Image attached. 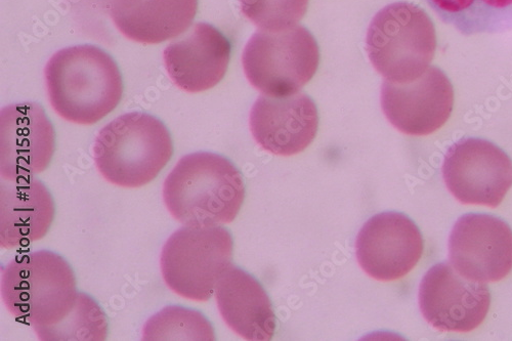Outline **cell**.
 <instances>
[{"label":"cell","instance_id":"6da1fadb","mask_svg":"<svg viewBox=\"0 0 512 341\" xmlns=\"http://www.w3.org/2000/svg\"><path fill=\"white\" fill-rule=\"evenodd\" d=\"M82 295L71 266L49 250L17 255L3 271L5 306L18 321L31 325L40 340L72 315Z\"/></svg>","mask_w":512,"mask_h":341},{"label":"cell","instance_id":"7a4b0ae2","mask_svg":"<svg viewBox=\"0 0 512 341\" xmlns=\"http://www.w3.org/2000/svg\"><path fill=\"white\" fill-rule=\"evenodd\" d=\"M245 182L225 156L197 152L183 157L163 185L164 203L184 226L232 223L244 203Z\"/></svg>","mask_w":512,"mask_h":341},{"label":"cell","instance_id":"3957f363","mask_svg":"<svg viewBox=\"0 0 512 341\" xmlns=\"http://www.w3.org/2000/svg\"><path fill=\"white\" fill-rule=\"evenodd\" d=\"M50 102L65 120L93 125L116 109L123 80L115 60L93 45L57 52L46 66Z\"/></svg>","mask_w":512,"mask_h":341},{"label":"cell","instance_id":"277c9868","mask_svg":"<svg viewBox=\"0 0 512 341\" xmlns=\"http://www.w3.org/2000/svg\"><path fill=\"white\" fill-rule=\"evenodd\" d=\"M173 155L174 143L166 125L143 112L111 121L94 146L100 174L113 185L131 189L154 181Z\"/></svg>","mask_w":512,"mask_h":341},{"label":"cell","instance_id":"5b68a950","mask_svg":"<svg viewBox=\"0 0 512 341\" xmlns=\"http://www.w3.org/2000/svg\"><path fill=\"white\" fill-rule=\"evenodd\" d=\"M438 47L435 24L419 6L401 2L379 11L368 28L366 50L387 80L409 82L430 68Z\"/></svg>","mask_w":512,"mask_h":341},{"label":"cell","instance_id":"8992f818","mask_svg":"<svg viewBox=\"0 0 512 341\" xmlns=\"http://www.w3.org/2000/svg\"><path fill=\"white\" fill-rule=\"evenodd\" d=\"M242 63L255 89L273 97L296 94L314 77L320 50L302 25L256 32L245 47Z\"/></svg>","mask_w":512,"mask_h":341},{"label":"cell","instance_id":"52a82bcc","mask_svg":"<svg viewBox=\"0 0 512 341\" xmlns=\"http://www.w3.org/2000/svg\"><path fill=\"white\" fill-rule=\"evenodd\" d=\"M234 240L222 226L188 227L168 238L160 266L166 285L190 301L207 302L233 266Z\"/></svg>","mask_w":512,"mask_h":341},{"label":"cell","instance_id":"ba28073f","mask_svg":"<svg viewBox=\"0 0 512 341\" xmlns=\"http://www.w3.org/2000/svg\"><path fill=\"white\" fill-rule=\"evenodd\" d=\"M443 177L461 203L497 207L512 187V160L492 142L466 138L446 154Z\"/></svg>","mask_w":512,"mask_h":341},{"label":"cell","instance_id":"9c48e42d","mask_svg":"<svg viewBox=\"0 0 512 341\" xmlns=\"http://www.w3.org/2000/svg\"><path fill=\"white\" fill-rule=\"evenodd\" d=\"M384 115L397 130L409 136H428L449 120L454 88L447 74L431 66L409 82L386 80L381 89Z\"/></svg>","mask_w":512,"mask_h":341},{"label":"cell","instance_id":"30bf717a","mask_svg":"<svg viewBox=\"0 0 512 341\" xmlns=\"http://www.w3.org/2000/svg\"><path fill=\"white\" fill-rule=\"evenodd\" d=\"M419 306L426 321L442 331L469 332L488 315L491 292L482 282L469 280L449 263L434 266L419 288Z\"/></svg>","mask_w":512,"mask_h":341},{"label":"cell","instance_id":"8fae6325","mask_svg":"<svg viewBox=\"0 0 512 341\" xmlns=\"http://www.w3.org/2000/svg\"><path fill=\"white\" fill-rule=\"evenodd\" d=\"M56 150L54 125L33 102L5 107L0 113V176L4 180L44 173Z\"/></svg>","mask_w":512,"mask_h":341},{"label":"cell","instance_id":"7c38bea8","mask_svg":"<svg viewBox=\"0 0 512 341\" xmlns=\"http://www.w3.org/2000/svg\"><path fill=\"white\" fill-rule=\"evenodd\" d=\"M449 257L456 271L469 280L500 281L512 271V230L497 217L469 213L452 230Z\"/></svg>","mask_w":512,"mask_h":341},{"label":"cell","instance_id":"4fadbf2b","mask_svg":"<svg viewBox=\"0 0 512 341\" xmlns=\"http://www.w3.org/2000/svg\"><path fill=\"white\" fill-rule=\"evenodd\" d=\"M419 228L400 212H383L371 218L356 242L359 265L373 279L390 282L408 275L423 253Z\"/></svg>","mask_w":512,"mask_h":341},{"label":"cell","instance_id":"5bb4252c","mask_svg":"<svg viewBox=\"0 0 512 341\" xmlns=\"http://www.w3.org/2000/svg\"><path fill=\"white\" fill-rule=\"evenodd\" d=\"M232 55L231 40L218 28L197 23L163 53L166 71L188 93L215 88L225 77Z\"/></svg>","mask_w":512,"mask_h":341},{"label":"cell","instance_id":"9a60e30c","mask_svg":"<svg viewBox=\"0 0 512 341\" xmlns=\"http://www.w3.org/2000/svg\"><path fill=\"white\" fill-rule=\"evenodd\" d=\"M318 129L317 105L304 93L262 96L250 113V130L256 143L279 156L305 151L316 139Z\"/></svg>","mask_w":512,"mask_h":341},{"label":"cell","instance_id":"2e32d148","mask_svg":"<svg viewBox=\"0 0 512 341\" xmlns=\"http://www.w3.org/2000/svg\"><path fill=\"white\" fill-rule=\"evenodd\" d=\"M55 201L35 177L0 183V245L26 247L45 238L55 220Z\"/></svg>","mask_w":512,"mask_h":341},{"label":"cell","instance_id":"e0dca14e","mask_svg":"<svg viewBox=\"0 0 512 341\" xmlns=\"http://www.w3.org/2000/svg\"><path fill=\"white\" fill-rule=\"evenodd\" d=\"M220 313L238 335L246 340H271L277 318L271 298L261 282L241 268L232 266L216 288Z\"/></svg>","mask_w":512,"mask_h":341},{"label":"cell","instance_id":"ac0fdd59","mask_svg":"<svg viewBox=\"0 0 512 341\" xmlns=\"http://www.w3.org/2000/svg\"><path fill=\"white\" fill-rule=\"evenodd\" d=\"M198 0H110L117 29L140 44L157 45L179 37L193 23Z\"/></svg>","mask_w":512,"mask_h":341},{"label":"cell","instance_id":"d6986e66","mask_svg":"<svg viewBox=\"0 0 512 341\" xmlns=\"http://www.w3.org/2000/svg\"><path fill=\"white\" fill-rule=\"evenodd\" d=\"M446 24L465 35L512 29V0H426Z\"/></svg>","mask_w":512,"mask_h":341},{"label":"cell","instance_id":"ffe728a7","mask_svg":"<svg viewBox=\"0 0 512 341\" xmlns=\"http://www.w3.org/2000/svg\"><path fill=\"white\" fill-rule=\"evenodd\" d=\"M143 339L151 340H216V333L200 312L170 306L154 315L144 326Z\"/></svg>","mask_w":512,"mask_h":341},{"label":"cell","instance_id":"44dd1931","mask_svg":"<svg viewBox=\"0 0 512 341\" xmlns=\"http://www.w3.org/2000/svg\"><path fill=\"white\" fill-rule=\"evenodd\" d=\"M107 336L108 321L104 311L93 297L83 293L77 309L46 340L101 341L106 340Z\"/></svg>","mask_w":512,"mask_h":341},{"label":"cell","instance_id":"7402d4cb","mask_svg":"<svg viewBox=\"0 0 512 341\" xmlns=\"http://www.w3.org/2000/svg\"><path fill=\"white\" fill-rule=\"evenodd\" d=\"M310 0H240L244 16L266 30L294 26L307 14Z\"/></svg>","mask_w":512,"mask_h":341}]
</instances>
